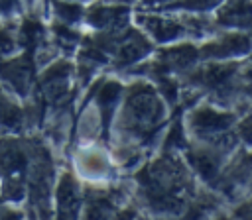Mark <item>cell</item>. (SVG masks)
I'll return each instance as SVG.
<instances>
[{"label":"cell","instance_id":"obj_1","mask_svg":"<svg viewBox=\"0 0 252 220\" xmlns=\"http://www.w3.org/2000/svg\"><path fill=\"white\" fill-rule=\"evenodd\" d=\"M128 118L140 136H150L161 118L158 94L148 86H136L128 98Z\"/></svg>","mask_w":252,"mask_h":220},{"label":"cell","instance_id":"obj_2","mask_svg":"<svg viewBox=\"0 0 252 220\" xmlns=\"http://www.w3.org/2000/svg\"><path fill=\"white\" fill-rule=\"evenodd\" d=\"M0 167L6 175L4 194L12 200L20 198L24 194V173L28 167V159L24 149L16 141L12 139L0 141Z\"/></svg>","mask_w":252,"mask_h":220},{"label":"cell","instance_id":"obj_3","mask_svg":"<svg viewBox=\"0 0 252 220\" xmlns=\"http://www.w3.org/2000/svg\"><path fill=\"white\" fill-rule=\"evenodd\" d=\"M0 75L20 92L28 94L33 82V65H32V53H24L20 59L8 61L0 65Z\"/></svg>","mask_w":252,"mask_h":220},{"label":"cell","instance_id":"obj_4","mask_svg":"<svg viewBox=\"0 0 252 220\" xmlns=\"http://www.w3.org/2000/svg\"><path fill=\"white\" fill-rule=\"evenodd\" d=\"M69 75H71V67L67 63H57L45 71V75L39 81V88L47 102L55 104L63 100V96L67 94Z\"/></svg>","mask_w":252,"mask_h":220},{"label":"cell","instance_id":"obj_5","mask_svg":"<svg viewBox=\"0 0 252 220\" xmlns=\"http://www.w3.org/2000/svg\"><path fill=\"white\" fill-rule=\"evenodd\" d=\"M234 116L232 114H226V112H217V110H211V108H201L193 114L191 118V124L193 128L199 132V134H219V132H224L230 124H232Z\"/></svg>","mask_w":252,"mask_h":220},{"label":"cell","instance_id":"obj_6","mask_svg":"<svg viewBox=\"0 0 252 220\" xmlns=\"http://www.w3.org/2000/svg\"><path fill=\"white\" fill-rule=\"evenodd\" d=\"M59 220H77L79 214V189L71 175H63L57 191Z\"/></svg>","mask_w":252,"mask_h":220},{"label":"cell","instance_id":"obj_7","mask_svg":"<svg viewBox=\"0 0 252 220\" xmlns=\"http://www.w3.org/2000/svg\"><path fill=\"white\" fill-rule=\"evenodd\" d=\"M148 51H150V43L136 31H130V33H124L120 45L116 47V55H118L116 59L120 65H130L134 61L142 59Z\"/></svg>","mask_w":252,"mask_h":220},{"label":"cell","instance_id":"obj_8","mask_svg":"<svg viewBox=\"0 0 252 220\" xmlns=\"http://www.w3.org/2000/svg\"><path fill=\"white\" fill-rule=\"evenodd\" d=\"M199 57V51L191 45H181V47H171L167 51L161 53V61L158 65L159 71H179V69H187L189 65H193Z\"/></svg>","mask_w":252,"mask_h":220},{"label":"cell","instance_id":"obj_9","mask_svg":"<svg viewBox=\"0 0 252 220\" xmlns=\"http://www.w3.org/2000/svg\"><path fill=\"white\" fill-rule=\"evenodd\" d=\"M248 51V37L246 35H228L219 43H211L203 47L205 57H230Z\"/></svg>","mask_w":252,"mask_h":220},{"label":"cell","instance_id":"obj_10","mask_svg":"<svg viewBox=\"0 0 252 220\" xmlns=\"http://www.w3.org/2000/svg\"><path fill=\"white\" fill-rule=\"evenodd\" d=\"M120 92H122V86H120L118 82H114V81L104 82V84L98 88V92H96V104H98V110H100V114H102L104 130H106V124H108V120H110L112 108H114V104H116Z\"/></svg>","mask_w":252,"mask_h":220},{"label":"cell","instance_id":"obj_11","mask_svg":"<svg viewBox=\"0 0 252 220\" xmlns=\"http://www.w3.org/2000/svg\"><path fill=\"white\" fill-rule=\"evenodd\" d=\"M144 24H146L148 31H152V35L159 41H169V39H175L183 33V26H179L177 22H171V20L148 18Z\"/></svg>","mask_w":252,"mask_h":220},{"label":"cell","instance_id":"obj_12","mask_svg":"<svg viewBox=\"0 0 252 220\" xmlns=\"http://www.w3.org/2000/svg\"><path fill=\"white\" fill-rule=\"evenodd\" d=\"M234 67L232 65H209L207 69H203L197 79L201 84L205 86H213V88H219L220 84H224L232 75H234Z\"/></svg>","mask_w":252,"mask_h":220},{"label":"cell","instance_id":"obj_13","mask_svg":"<svg viewBox=\"0 0 252 220\" xmlns=\"http://www.w3.org/2000/svg\"><path fill=\"white\" fill-rule=\"evenodd\" d=\"M220 22L230 26H248V0H230V4L220 12Z\"/></svg>","mask_w":252,"mask_h":220},{"label":"cell","instance_id":"obj_14","mask_svg":"<svg viewBox=\"0 0 252 220\" xmlns=\"http://www.w3.org/2000/svg\"><path fill=\"white\" fill-rule=\"evenodd\" d=\"M189 161L197 169V173H201V177H205L207 181H211V179L217 177L219 163H217V159L213 155L203 153V151H191L189 153Z\"/></svg>","mask_w":252,"mask_h":220},{"label":"cell","instance_id":"obj_15","mask_svg":"<svg viewBox=\"0 0 252 220\" xmlns=\"http://www.w3.org/2000/svg\"><path fill=\"white\" fill-rule=\"evenodd\" d=\"M22 122H24V112L0 92V124L6 128L18 130L22 126Z\"/></svg>","mask_w":252,"mask_h":220},{"label":"cell","instance_id":"obj_16","mask_svg":"<svg viewBox=\"0 0 252 220\" xmlns=\"http://www.w3.org/2000/svg\"><path fill=\"white\" fill-rule=\"evenodd\" d=\"M41 26L35 22V20H26L24 22V26H22V43L26 45V49L32 53V49L35 47V43L39 41V37H41Z\"/></svg>","mask_w":252,"mask_h":220},{"label":"cell","instance_id":"obj_17","mask_svg":"<svg viewBox=\"0 0 252 220\" xmlns=\"http://www.w3.org/2000/svg\"><path fill=\"white\" fill-rule=\"evenodd\" d=\"M55 10L59 14V18L67 24H73L81 18V8L77 4H69V2H55Z\"/></svg>","mask_w":252,"mask_h":220},{"label":"cell","instance_id":"obj_18","mask_svg":"<svg viewBox=\"0 0 252 220\" xmlns=\"http://www.w3.org/2000/svg\"><path fill=\"white\" fill-rule=\"evenodd\" d=\"M14 49V37L10 35V31L0 29V53H10Z\"/></svg>","mask_w":252,"mask_h":220},{"label":"cell","instance_id":"obj_19","mask_svg":"<svg viewBox=\"0 0 252 220\" xmlns=\"http://www.w3.org/2000/svg\"><path fill=\"white\" fill-rule=\"evenodd\" d=\"M0 220H20V214H16L12 210H2L0 212Z\"/></svg>","mask_w":252,"mask_h":220},{"label":"cell","instance_id":"obj_20","mask_svg":"<svg viewBox=\"0 0 252 220\" xmlns=\"http://www.w3.org/2000/svg\"><path fill=\"white\" fill-rule=\"evenodd\" d=\"M14 4H16V0H0V10L2 12H10L14 8Z\"/></svg>","mask_w":252,"mask_h":220}]
</instances>
